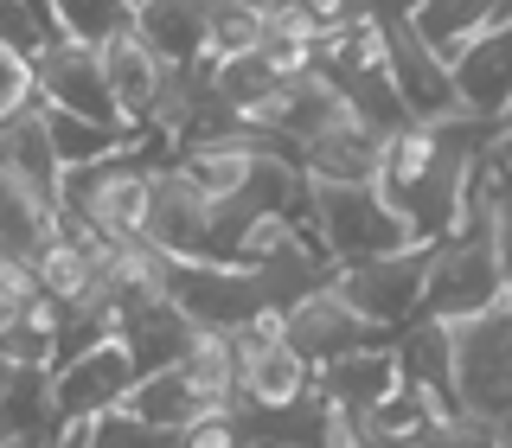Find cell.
Returning <instances> with one entry per match:
<instances>
[{"label":"cell","mask_w":512,"mask_h":448,"mask_svg":"<svg viewBox=\"0 0 512 448\" xmlns=\"http://www.w3.org/2000/svg\"><path fill=\"white\" fill-rule=\"evenodd\" d=\"M314 237L333 263H365V256L416 250V224L397 212V199L378 180H314Z\"/></svg>","instance_id":"1"},{"label":"cell","mask_w":512,"mask_h":448,"mask_svg":"<svg viewBox=\"0 0 512 448\" xmlns=\"http://www.w3.org/2000/svg\"><path fill=\"white\" fill-rule=\"evenodd\" d=\"M58 205L71 218L96 224V231H109V237H148L154 167L141 160V148H128L116 160H96V167H71V173H64Z\"/></svg>","instance_id":"2"},{"label":"cell","mask_w":512,"mask_h":448,"mask_svg":"<svg viewBox=\"0 0 512 448\" xmlns=\"http://www.w3.org/2000/svg\"><path fill=\"white\" fill-rule=\"evenodd\" d=\"M506 295L512 288H506V263H500V237L493 231H448L436 244V256H429V288H423L429 320L487 314Z\"/></svg>","instance_id":"3"},{"label":"cell","mask_w":512,"mask_h":448,"mask_svg":"<svg viewBox=\"0 0 512 448\" xmlns=\"http://www.w3.org/2000/svg\"><path fill=\"white\" fill-rule=\"evenodd\" d=\"M448 327H455V384H461V410L506 423V416H512V295L493 301L487 314L448 320Z\"/></svg>","instance_id":"4"},{"label":"cell","mask_w":512,"mask_h":448,"mask_svg":"<svg viewBox=\"0 0 512 448\" xmlns=\"http://www.w3.org/2000/svg\"><path fill=\"white\" fill-rule=\"evenodd\" d=\"M429 256L436 244H416V250H391V256H365V263H333V288L378 327H410L423 314V288H429Z\"/></svg>","instance_id":"5"},{"label":"cell","mask_w":512,"mask_h":448,"mask_svg":"<svg viewBox=\"0 0 512 448\" xmlns=\"http://www.w3.org/2000/svg\"><path fill=\"white\" fill-rule=\"evenodd\" d=\"M141 384V359L128 352V340H103L77 359L52 365V416L64 423H96V416L122 410L128 391Z\"/></svg>","instance_id":"6"},{"label":"cell","mask_w":512,"mask_h":448,"mask_svg":"<svg viewBox=\"0 0 512 448\" xmlns=\"http://www.w3.org/2000/svg\"><path fill=\"white\" fill-rule=\"evenodd\" d=\"M148 237L167 256H224V244H218V199L192 180L180 160H173V167H154Z\"/></svg>","instance_id":"7"},{"label":"cell","mask_w":512,"mask_h":448,"mask_svg":"<svg viewBox=\"0 0 512 448\" xmlns=\"http://www.w3.org/2000/svg\"><path fill=\"white\" fill-rule=\"evenodd\" d=\"M288 340L308 352L314 365H333V359H346V352L384 346V340H391V327L365 320V314L352 308V301H346L333 282H320V288H308V295H301L295 308H288Z\"/></svg>","instance_id":"8"},{"label":"cell","mask_w":512,"mask_h":448,"mask_svg":"<svg viewBox=\"0 0 512 448\" xmlns=\"http://www.w3.org/2000/svg\"><path fill=\"white\" fill-rule=\"evenodd\" d=\"M39 103L77 109V116H96V122H122L109 71H103V52L84 45V39H52L39 52Z\"/></svg>","instance_id":"9"},{"label":"cell","mask_w":512,"mask_h":448,"mask_svg":"<svg viewBox=\"0 0 512 448\" xmlns=\"http://www.w3.org/2000/svg\"><path fill=\"white\" fill-rule=\"evenodd\" d=\"M448 71H455V90H461V116L506 122L512 116V20L468 39L448 58Z\"/></svg>","instance_id":"10"},{"label":"cell","mask_w":512,"mask_h":448,"mask_svg":"<svg viewBox=\"0 0 512 448\" xmlns=\"http://www.w3.org/2000/svg\"><path fill=\"white\" fill-rule=\"evenodd\" d=\"M103 52V71H109V90H116V109L128 128H154V109H160V90H167V71L173 64L141 39L135 26L116 32V39L96 45Z\"/></svg>","instance_id":"11"},{"label":"cell","mask_w":512,"mask_h":448,"mask_svg":"<svg viewBox=\"0 0 512 448\" xmlns=\"http://www.w3.org/2000/svg\"><path fill=\"white\" fill-rule=\"evenodd\" d=\"M391 391H404V359H397V340L365 346V352H346V359L320 365V397H327L333 410L359 416V423H372V410Z\"/></svg>","instance_id":"12"},{"label":"cell","mask_w":512,"mask_h":448,"mask_svg":"<svg viewBox=\"0 0 512 448\" xmlns=\"http://www.w3.org/2000/svg\"><path fill=\"white\" fill-rule=\"evenodd\" d=\"M135 32L180 71H212V0H135Z\"/></svg>","instance_id":"13"},{"label":"cell","mask_w":512,"mask_h":448,"mask_svg":"<svg viewBox=\"0 0 512 448\" xmlns=\"http://www.w3.org/2000/svg\"><path fill=\"white\" fill-rule=\"evenodd\" d=\"M122 410H135L141 423L167 429V436H186L192 423H205V416H218V410H244V404H212V397H199L180 378V365H160V372H141V384L128 391Z\"/></svg>","instance_id":"14"},{"label":"cell","mask_w":512,"mask_h":448,"mask_svg":"<svg viewBox=\"0 0 512 448\" xmlns=\"http://www.w3.org/2000/svg\"><path fill=\"white\" fill-rule=\"evenodd\" d=\"M0 154H7L13 180H26V186L52 192V199L64 192V160H58V141H52V109H45V103L20 109L13 122H0Z\"/></svg>","instance_id":"15"},{"label":"cell","mask_w":512,"mask_h":448,"mask_svg":"<svg viewBox=\"0 0 512 448\" xmlns=\"http://www.w3.org/2000/svg\"><path fill=\"white\" fill-rule=\"evenodd\" d=\"M58 231H64V205L52 199V192H39L26 180H7V192H0V244L32 263Z\"/></svg>","instance_id":"16"},{"label":"cell","mask_w":512,"mask_h":448,"mask_svg":"<svg viewBox=\"0 0 512 448\" xmlns=\"http://www.w3.org/2000/svg\"><path fill=\"white\" fill-rule=\"evenodd\" d=\"M173 365H180V378L199 397H212V404H237V340H231V327H199Z\"/></svg>","instance_id":"17"},{"label":"cell","mask_w":512,"mask_h":448,"mask_svg":"<svg viewBox=\"0 0 512 448\" xmlns=\"http://www.w3.org/2000/svg\"><path fill=\"white\" fill-rule=\"evenodd\" d=\"M32 276H39V288H45V295H58L64 308H84V301L109 295V288H103V276H96V263H90V250L77 244L71 231H58L52 244H45L39 256H32Z\"/></svg>","instance_id":"18"},{"label":"cell","mask_w":512,"mask_h":448,"mask_svg":"<svg viewBox=\"0 0 512 448\" xmlns=\"http://www.w3.org/2000/svg\"><path fill=\"white\" fill-rule=\"evenodd\" d=\"M506 20V0H416V26L442 58H455L468 39Z\"/></svg>","instance_id":"19"},{"label":"cell","mask_w":512,"mask_h":448,"mask_svg":"<svg viewBox=\"0 0 512 448\" xmlns=\"http://www.w3.org/2000/svg\"><path fill=\"white\" fill-rule=\"evenodd\" d=\"M52 20H58V39L103 45L135 26V0H52Z\"/></svg>","instance_id":"20"},{"label":"cell","mask_w":512,"mask_h":448,"mask_svg":"<svg viewBox=\"0 0 512 448\" xmlns=\"http://www.w3.org/2000/svg\"><path fill=\"white\" fill-rule=\"evenodd\" d=\"M263 39H269L263 0H231V7H212V71H218L224 58L263 52Z\"/></svg>","instance_id":"21"},{"label":"cell","mask_w":512,"mask_h":448,"mask_svg":"<svg viewBox=\"0 0 512 448\" xmlns=\"http://www.w3.org/2000/svg\"><path fill=\"white\" fill-rule=\"evenodd\" d=\"M276 84H282V77L269 71V58H263V52H244V58H224L218 71H212V90H218L224 103L237 109V116H244V109H256V103H263V96L276 90Z\"/></svg>","instance_id":"22"},{"label":"cell","mask_w":512,"mask_h":448,"mask_svg":"<svg viewBox=\"0 0 512 448\" xmlns=\"http://www.w3.org/2000/svg\"><path fill=\"white\" fill-rule=\"evenodd\" d=\"M32 103H39V58L0 39V122H13Z\"/></svg>","instance_id":"23"},{"label":"cell","mask_w":512,"mask_h":448,"mask_svg":"<svg viewBox=\"0 0 512 448\" xmlns=\"http://www.w3.org/2000/svg\"><path fill=\"white\" fill-rule=\"evenodd\" d=\"M0 39H7V45H20V52H32V58H39L45 45L58 39V32L45 26L39 13L26 7V0H0Z\"/></svg>","instance_id":"24"},{"label":"cell","mask_w":512,"mask_h":448,"mask_svg":"<svg viewBox=\"0 0 512 448\" xmlns=\"http://www.w3.org/2000/svg\"><path fill=\"white\" fill-rule=\"evenodd\" d=\"M493 237H500V263H506V288H512V173H506V160H500V212H493Z\"/></svg>","instance_id":"25"},{"label":"cell","mask_w":512,"mask_h":448,"mask_svg":"<svg viewBox=\"0 0 512 448\" xmlns=\"http://www.w3.org/2000/svg\"><path fill=\"white\" fill-rule=\"evenodd\" d=\"M493 154H500V160H506V173H512V116L500 122V141H493Z\"/></svg>","instance_id":"26"},{"label":"cell","mask_w":512,"mask_h":448,"mask_svg":"<svg viewBox=\"0 0 512 448\" xmlns=\"http://www.w3.org/2000/svg\"><path fill=\"white\" fill-rule=\"evenodd\" d=\"M365 448H429V442H365Z\"/></svg>","instance_id":"27"},{"label":"cell","mask_w":512,"mask_h":448,"mask_svg":"<svg viewBox=\"0 0 512 448\" xmlns=\"http://www.w3.org/2000/svg\"><path fill=\"white\" fill-rule=\"evenodd\" d=\"M7 180H13V167H7V154H0V192H7Z\"/></svg>","instance_id":"28"},{"label":"cell","mask_w":512,"mask_h":448,"mask_svg":"<svg viewBox=\"0 0 512 448\" xmlns=\"http://www.w3.org/2000/svg\"><path fill=\"white\" fill-rule=\"evenodd\" d=\"M506 448H512V442H506Z\"/></svg>","instance_id":"29"}]
</instances>
